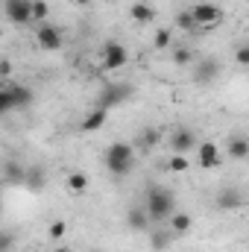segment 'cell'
Instances as JSON below:
<instances>
[{
  "label": "cell",
  "mask_w": 249,
  "mask_h": 252,
  "mask_svg": "<svg viewBox=\"0 0 249 252\" xmlns=\"http://www.w3.org/2000/svg\"><path fill=\"white\" fill-rule=\"evenodd\" d=\"M12 73V64L9 62H0V76H9Z\"/></svg>",
  "instance_id": "32"
},
{
  "label": "cell",
  "mask_w": 249,
  "mask_h": 252,
  "mask_svg": "<svg viewBox=\"0 0 249 252\" xmlns=\"http://www.w3.org/2000/svg\"><path fill=\"white\" fill-rule=\"evenodd\" d=\"M150 223H164L173 211H176V199H173V190L167 188H150L147 190V205H144Z\"/></svg>",
  "instance_id": "1"
},
{
  "label": "cell",
  "mask_w": 249,
  "mask_h": 252,
  "mask_svg": "<svg viewBox=\"0 0 249 252\" xmlns=\"http://www.w3.org/2000/svg\"><path fill=\"white\" fill-rule=\"evenodd\" d=\"M170 41H173V30H156V38H153V47L156 50L170 47Z\"/></svg>",
  "instance_id": "24"
},
{
  "label": "cell",
  "mask_w": 249,
  "mask_h": 252,
  "mask_svg": "<svg viewBox=\"0 0 249 252\" xmlns=\"http://www.w3.org/2000/svg\"><path fill=\"white\" fill-rule=\"evenodd\" d=\"M196 161H199V167H217V164H220V150H217V144L205 141L202 147H196Z\"/></svg>",
  "instance_id": "12"
},
{
  "label": "cell",
  "mask_w": 249,
  "mask_h": 252,
  "mask_svg": "<svg viewBox=\"0 0 249 252\" xmlns=\"http://www.w3.org/2000/svg\"><path fill=\"white\" fill-rule=\"evenodd\" d=\"M129 62V50H126L121 41H106V47H103V64H106V70H118V67H124Z\"/></svg>",
  "instance_id": "6"
},
{
  "label": "cell",
  "mask_w": 249,
  "mask_h": 252,
  "mask_svg": "<svg viewBox=\"0 0 249 252\" xmlns=\"http://www.w3.org/2000/svg\"><path fill=\"white\" fill-rule=\"evenodd\" d=\"M106 167H109L115 176H126V173L135 167V150H132V144H126V141L112 144V147L106 150Z\"/></svg>",
  "instance_id": "2"
},
{
  "label": "cell",
  "mask_w": 249,
  "mask_h": 252,
  "mask_svg": "<svg viewBox=\"0 0 249 252\" xmlns=\"http://www.w3.org/2000/svg\"><path fill=\"white\" fill-rule=\"evenodd\" d=\"M3 12H6V21L15 24V27H24L32 21V0H6L3 3Z\"/></svg>",
  "instance_id": "5"
},
{
  "label": "cell",
  "mask_w": 249,
  "mask_h": 252,
  "mask_svg": "<svg viewBox=\"0 0 249 252\" xmlns=\"http://www.w3.org/2000/svg\"><path fill=\"white\" fill-rule=\"evenodd\" d=\"M158 141H161V132H158L156 126H144V129H141V138H138V147H141V150H153Z\"/></svg>",
  "instance_id": "19"
},
{
  "label": "cell",
  "mask_w": 249,
  "mask_h": 252,
  "mask_svg": "<svg viewBox=\"0 0 249 252\" xmlns=\"http://www.w3.org/2000/svg\"><path fill=\"white\" fill-rule=\"evenodd\" d=\"M170 241H173V232H167V229H156L153 238H150V247H153L156 252H161V250L170 247Z\"/></svg>",
  "instance_id": "20"
},
{
  "label": "cell",
  "mask_w": 249,
  "mask_h": 252,
  "mask_svg": "<svg viewBox=\"0 0 249 252\" xmlns=\"http://www.w3.org/2000/svg\"><path fill=\"white\" fill-rule=\"evenodd\" d=\"M235 62H238V64H244V67L249 64V47H247V44H241V47L235 50Z\"/></svg>",
  "instance_id": "31"
},
{
  "label": "cell",
  "mask_w": 249,
  "mask_h": 252,
  "mask_svg": "<svg viewBox=\"0 0 249 252\" xmlns=\"http://www.w3.org/2000/svg\"><path fill=\"white\" fill-rule=\"evenodd\" d=\"M3 170H6V182H9V185H24V179H27V167H21L18 161H6Z\"/></svg>",
  "instance_id": "16"
},
{
  "label": "cell",
  "mask_w": 249,
  "mask_h": 252,
  "mask_svg": "<svg viewBox=\"0 0 249 252\" xmlns=\"http://www.w3.org/2000/svg\"><path fill=\"white\" fill-rule=\"evenodd\" d=\"M135 94V88L129 82H106L103 91L97 94V109H115V106H124L126 100Z\"/></svg>",
  "instance_id": "3"
},
{
  "label": "cell",
  "mask_w": 249,
  "mask_h": 252,
  "mask_svg": "<svg viewBox=\"0 0 249 252\" xmlns=\"http://www.w3.org/2000/svg\"><path fill=\"white\" fill-rule=\"evenodd\" d=\"M67 188L73 190V193H82V190L88 188V176H85V173H79V170L67 173Z\"/></svg>",
  "instance_id": "22"
},
{
  "label": "cell",
  "mask_w": 249,
  "mask_h": 252,
  "mask_svg": "<svg viewBox=\"0 0 249 252\" xmlns=\"http://www.w3.org/2000/svg\"><path fill=\"white\" fill-rule=\"evenodd\" d=\"M126 226H129L132 232H144V229H150V217H147V211H144V208H129V214H126Z\"/></svg>",
  "instance_id": "15"
},
{
  "label": "cell",
  "mask_w": 249,
  "mask_h": 252,
  "mask_svg": "<svg viewBox=\"0 0 249 252\" xmlns=\"http://www.w3.org/2000/svg\"><path fill=\"white\" fill-rule=\"evenodd\" d=\"M170 150H173L176 156H185L190 150H196V138H193V132H190L187 126H176V129H173V135H170Z\"/></svg>",
  "instance_id": "9"
},
{
  "label": "cell",
  "mask_w": 249,
  "mask_h": 252,
  "mask_svg": "<svg viewBox=\"0 0 249 252\" xmlns=\"http://www.w3.org/2000/svg\"><path fill=\"white\" fill-rule=\"evenodd\" d=\"M217 76H220V62L211 59V56H202L193 67V82L196 85H211Z\"/></svg>",
  "instance_id": "7"
},
{
  "label": "cell",
  "mask_w": 249,
  "mask_h": 252,
  "mask_svg": "<svg viewBox=\"0 0 249 252\" xmlns=\"http://www.w3.org/2000/svg\"><path fill=\"white\" fill-rule=\"evenodd\" d=\"M53 252H70V250H64V247H59V250H53Z\"/></svg>",
  "instance_id": "33"
},
{
  "label": "cell",
  "mask_w": 249,
  "mask_h": 252,
  "mask_svg": "<svg viewBox=\"0 0 249 252\" xmlns=\"http://www.w3.org/2000/svg\"><path fill=\"white\" fill-rule=\"evenodd\" d=\"M79 3H91V0H79Z\"/></svg>",
  "instance_id": "34"
},
{
  "label": "cell",
  "mask_w": 249,
  "mask_h": 252,
  "mask_svg": "<svg viewBox=\"0 0 249 252\" xmlns=\"http://www.w3.org/2000/svg\"><path fill=\"white\" fill-rule=\"evenodd\" d=\"M94 252H100V250H94Z\"/></svg>",
  "instance_id": "36"
},
{
  "label": "cell",
  "mask_w": 249,
  "mask_h": 252,
  "mask_svg": "<svg viewBox=\"0 0 249 252\" xmlns=\"http://www.w3.org/2000/svg\"><path fill=\"white\" fill-rule=\"evenodd\" d=\"M62 30L59 27H53V24H41L38 27V32H35V44L41 47V50H59L62 47Z\"/></svg>",
  "instance_id": "8"
},
{
  "label": "cell",
  "mask_w": 249,
  "mask_h": 252,
  "mask_svg": "<svg viewBox=\"0 0 249 252\" xmlns=\"http://www.w3.org/2000/svg\"><path fill=\"white\" fill-rule=\"evenodd\" d=\"M226 153H229L232 158H247V156H249V141L244 138V135L232 138V141L226 144Z\"/></svg>",
  "instance_id": "18"
},
{
  "label": "cell",
  "mask_w": 249,
  "mask_h": 252,
  "mask_svg": "<svg viewBox=\"0 0 249 252\" xmlns=\"http://www.w3.org/2000/svg\"><path fill=\"white\" fill-rule=\"evenodd\" d=\"M187 12H190V18H193V24H196L199 32H205V30H211V27H217L223 21V9L217 3H196Z\"/></svg>",
  "instance_id": "4"
},
{
  "label": "cell",
  "mask_w": 249,
  "mask_h": 252,
  "mask_svg": "<svg viewBox=\"0 0 249 252\" xmlns=\"http://www.w3.org/2000/svg\"><path fill=\"white\" fill-rule=\"evenodd\" d=\"M167 167H170L173 173H185V170L190 167V164H187V158H185V156H176V153H173V158H170V164H167Z\"/></svg>",
  "instance_id": "26"
},
{
  "label": "cell",
  "mask_w": 249,
  "mask_h": 252,
  "mask_svg": "<svg viewBox=\"0 0 249 252\" xmlns=\"http://www.w3.org/2000/svg\"><path fill=\"white\" fill-rule=\"evenodd\" d=\"M193 62V53L187 47H176L173 50V64H190Z\"/></svg>",
  "instance_id": "25"
},
{
  "label": "cell",
  "mask_w": 249,
  "mask_h": 252,
  "mask_svg": "<svg viewBox=\"0 0 249 252\" xmlns=\"http://www.w3.org/2000/svg\"><path fill=\"white\" fill-rule=\"evenodd\" d=\"M217 208L220 211H232V208H241L244 205V193L238 188H223V190H217Z\"/></svg>",
  "instance_id": "10"
},
{
  "label": "cell",
  "mask_w": 249,
  "mask_h": 252,
  "mask_svg": "<svg viewBox=\"0 0 249 252\" xmlns=\"http://www.w3.org/2000/svg\"><path fill=\"white\" fill-rule=\"evenodd\" d=\"M106 121H109V112H106V109H94V112H88V115L82 118L79 129H82V132H97V129L106 126Z\"/></svg>",
  "instance_id": "13"
},
{
  "label": "cell",
  "mask_w": 249,
  "mask_h": 252,
  "mask_svg": "<svg viewBox=\"0 0 249 252\" xmlns=\"http://www.w3.org/2000/svg\"><path fill=\"white\" fill-rule=\"evenodd\" d=\"M15 106H12V97H9V91L6 88H0V118L6 115V112H12Z\"/></svg>",
  "instance_id": "30"
},
{
  "label": "cell",
  "mask_w": 249,
  "mask_h": 252,
  "mask_svg": "<svg viewBox=\"0 0 249 252\" xmlns=\"http://www.w3.org/2000/svg\"><path fill=\"white\" fill-rule=\"evenodd\" d=\"M64 232H67V223H64V220H53V223H50V238H53V241H62Z\"/></svg>",
  "instance_id": "28"
},
{
  "label": "cell",
  "mask_w": 249,
  "mask_h": 252,
  "mask_svg": "<svg viewBox=\"0 0 249 252\" xmlns=\"http://www.w3.org/2000/svg\"><path fill=\"white\" fill-rule=\"evenodd\" d=\"M0 208H3V202H0Z\"/></svg>",
  "instance_id": "35"
},
{
  "label": "cell",
  "mask_w": 249,
  "mask_h": 252,
  "mask_svg": "<svg viewBox=\"0 0 249 252\" xmlns=\"http://www.w3.org/2000/svg\"><path fill=\"white\" fill-rule=\"evenodd\" d=\"M12 247H15V235L0 229V252H12Z\"/></svg>",
  "instance_id": "29"
},
{
  "label": "cell",
  "mask_w": 249,
  "mask_h": 252,
  "mask_svg": "<svg viewBox=\"0 0 249 252\" xmlns=\"http://www.w3.org/2000/svg\"><path fill=\"white\" fill-rule=\"evenodd\" d=\"M24 185H27L30 190H41V188H44V170H41V167H30V170H27Z\"/></svg>",
  "instance_id": "21"
},
{
  "label": "cell",
  "mask_w": 249,
  "mask_h": 252,
  "mask_svg": "<svg viewBox=\"0 0 249 252\" xmlns=\"http://www.w3.org/2000/svg\"><path fill=\"white\" fill-rule=\"evenodd\" d=\"M47 12H50V9H47V3H44V0H32V21H44V18H47Z\"/></svg>",
  "instance_id": "27"
},
{
  "label": "cell",
  "mask_w": 249,
  "mask_h": 252,
  "mask_svg": "<svg viewBox=\"0 0 249 252\" xmlns=\"http://www.w3.org/2000/svg\"><path fill=\"white\" fill-rule=\"evenodd\" d=\"M6 91H9V97H12V106H15V109H27V106L32 103V91H30L27 85H21V82H9V85H6Z\"/></svg>",
  "instance_id": "11"
},
{
  "label": "cell",
  "mask_w": 249,
  "mask_h": 252,
  "mask_svg": "<svg viewBox=\"0 0 249 252\" xmlns=\"http://www.w3.org/2000/svg\"><path fill=\"white\" fill-rule=\"evenodd\" d=\"M176 27L182 30V32H193V35H199V30H196V24H193V18H190V12H179L176 15Z\"/></svg>",
  "instance_id": "23"
},
{
  "label": "cell",
  "mask_w": 249,
  "mask_h": 252,
  "mask_svg": "<svg viewBox=\"0 0 249 252\" xmlns=\"http://www.w3.org/2000/svg\"><path fill=\"white\" fill-rule=\"evenodd\" d=\"M190 226H193V217H190V214H185V211H179V214L173 211V214H170V232H173V235H185Z\"/></svg>",
  "instance_id": "17"
},
{
  "label": "cell",
  "mask_w": 249,
  "mask_h": 252,
  "mask_svg": "<svg viewBox=\"0 0 249 252\" xmlns=\"http://www.w3.org/2000/svg\"><path fill=\"white\" fill-rule=\"evenodd\" d=\"M129 18L135 21V24H150L153 18H156V9L150 6V3H132V9H129Z\"/></svg>",
  "instance_id": "14"
}]
</instances>
